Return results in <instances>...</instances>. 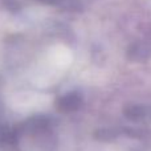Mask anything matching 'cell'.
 Segmentation results:
<instances>
[{
    "label": "cell",
    "mask_w": 151,
    "mask_h": 151,
    "mask_svg": "<svg viewBox=\"0 0 151 151\" xmlns=\"http://www.w3.org/2000/svg\"><path fill=\"white\" fill-rule=\"evenodd\" d=\"M81 98L78 97V94L76 93H69L65 96L60 97L56 102V106L61 110V111H73L78 106H80Z\"/></svg>",
    "instance_id": "2"
},
{
    "label": "cell",
    "mask_w": 151,
    "mask_h": 151,
    "mask_svg": "<svg viewBox=\"0 0 151 151\" xmlns=\"http://www.w3.org/2000/svg\"><path fill=\"white\" fill-rule=\"evenodd\" d=\"M9 138L16 151H55L57 131L55 122L47 115H33L15 127Z\"/></svg>",
    "instance_id": "1"
},
{
    "label": "cell",
    "mask_w": 151,
    "mask_h": 151,
    "mask_svg": "<svg viewBox=\"0 0 151 151\" xmlns=\"http://www.w3.org/2000/svg\"><path fill=\"white\" fill-rule=\"evenodd\" d=\"M5 135H7V129H5L4 121H3L1 115H0V142L5 138Z\"/></svg>",
    "instance_id": "3"
}]
</instances>
